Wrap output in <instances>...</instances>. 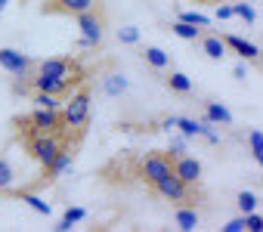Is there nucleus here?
<instances>
[{"mask_svg":"<svg viewBox=\"0 0 263 232\" xmlns=\"http://www.w3.org/2000/svg\"><path fill=\"white\" fill-rule=\"evenodd\" d=\"M223 37V44L238 56V59H245L248 65H254L257 71H263V53H260V47H254L251 41H245V37H238V34H220Z\"/></svg>","mask_w":263,"mask_h":232,"instance_id":"7","label":"nucleus"},{"mask_svg":"<svg viewBox=\"0 0 263 232\" xmlns=\"http://www.w3.org/2000/svg\"><path fill=\"white\" fill-rule=\"evenodd\" d=\"M140 56H143V62H146L152 71H167V68H171V56H167L161 47H143Z\"/></svg>","mask_w":263,"mask_h":232,"instance_id":"12","label":"nucleus"},{"mask_svg":"<svg viewBox=\"0 0 263 232\" xmlns=\"http://www.w3.org/2000/svg\"><path fill=\"white\" fill-rule=\"evenodd\" d=\"M204 114H208V121H214V124H232V114H229L223 105L208 102V105H204Z\"/></svg>","mask_w":263,"mask_h":232,"instance_id":"17","label":"nucleus"},{"mask_svg":"<svg viewBox=\"0 0 263 232\" xmlns=\"http://www.w3.org/2000/svg\"><path fill=\"white\" fill-rule=\"evenodd\" d=\"M174 177H180L186 186L201 183V161L192 155H174Z\"/></svg>","mask_w":263,"mask_h":232,"instance_id":"10","label":"nucleus"},{"mask_svg":"<svg viewBox=\"0 0 263 232\" xmlns=\"http://www.w3.org/2000/svg\"><path fill=\"white\" fill-rule=\"evenodd\" d=\"M198 47H201V53H204L208 59H223V56L229 53V47L223 44L220 34H201V37H198Z\"/></svg>","mask_w":263,"mask_h":232,"instance_id":"11","label":"nucleus"},{"mask_svg":"<svg viewBox=\"0 0 263 232\" xmlns=\"http://www.w3.org/2000/svg\"><path fill=\"white\" fill-rule=\"evenodd\" d=\"M171 173H174V152L158 149V152H149V155L140 158V180H143L149 189H152L158 180L171 177Z\"/></svg>","mask_w":263,"mask_h":232,"instance_id":"4","label":"nucleus"},{"mask_svg":"<svg viewBox=\"0 0 263 232\" xmlns=\"http://www.w3.org/2000/svg\"><path fill=\"white\" fill-rule=\"evenodd\" d=\"M0 68L10 71L13 78H28L31 68H34V59L19 53V50H10V47H0Z\"/></svg>","mask_w":263,"mask_h":232,"instance_id":"8","label":"nucleus"},{"mask_svg":"<svg viewBox=\"0 0 263 232\" xmlns=\"http://www.w3.org/2000/svg\"><path fill=\"white\" fill-rule=\"evenodd\" d=\"M74 149H78V146H65V149H62V152H59V155H56V158L47 164V167H44V173H41V180L31 186V192L53 186V183H56V180H59V177H62V173L71 167V161H74Z\"/></svg>","mask_w":263,"mask_h":232,"instance_id":"6","label":"nucleus"},{"mask_svg":"<svg viewBox=\"0 0 263 232\" xmlns=\"http://www.w3.org/2000/svg\"><path fill=\"white\" fill-rule=\"evenodd\" d=\"M10 4H13V0H0V13H4V10H7Z\"/></svg>","mask_w":263,"mask_h":232,"instance_id":"26","label":"nucleus"},{"mask_svg":"<svg viewBox=\"0 0 263 232\" xmlns=\"http://www.w3.org/2000/svg\"><path fill=\"white\" fill-rule=\"evenodd\" d=\"M164 87L177 96H192V81L183 74V71H167L164 74Z\"/></svg>","mask_w":263,"mask_h":232,"instance_id":"13","label":"nucleus"},{"mask_svg":"<svg viewBox=\"0 0 263 232\" xmlns=\"http://www.w3.org/2000/svg\"><path fill=\"white\" fill-rule=\"evenodd\" d=\"M87 214L81 210V207H71V210H65V217H62V223L56 226V229H71V223H78V220H84Z\"/></svg>","mask_w":263,"mask_h":232,"instance_id":"20","label":"nucleus"},{"mask_svg":"<svg viewBox=\"0 0 263 232\" xmlns=\"http://www.w3.org/2000/svg\"><path fill=\"white\" fill-rule=\"evenodd\" d=\"M90 108H93V84L90 78L84 84H78L59 105V114H62V127L81 143V137L87 133V124H90Z\"/></svg>","mask_w":263,"mask_h":232,"instance_id":"1","label":"nucleus"},{"mask_svg":"<svg viewBox=\"0 0 263 232\" xmlns=\"http://www.w3.org/2000/svg\"><path fill=\"white\" fill-rule=\"evenodd\" d=\"M235 201H238V210H241V214H251V210L257 207L254 192H238V198H235Z\"/></svg>","mask_w":263,"mask_h":232,"instance_id":"19","label":"nucleus"},{"mask_svg":"<svg viewBox=\"0 0 263 232\" xmlns=\"http://www.w3.org/2000/svg\"><path fill=\"white\" fill-rule=\"evenodd\" d=\"M195 4H217V0H195Z\"/></svg>","mask_w":263,"mask_h":232,"instance_id":"27","label":"nucleus"},{"mask_svg":"<svg viewBox=\"0 0 263 232\" xmlns=\"http://www.w3.org/2000/svg\"><path fill=\"white\" fill-rule=\"evenodd\" d=\"M16 167L10 164L7 155H0V195H10L13 192V183H16Z\"/></svg>","mask_w":263,"mask_h":232,"instance_id":"14","label":"nucleus"},{"mask_svg":"<svg viewBox=\"0 0 263 232\" xmlns=\"http://www.w3.org/2000/svg\"><path fill=\"white\" fill-rule=\"evenodd\" d=\"M180 19H183V22H189V25H198V28H208V25H211V19H208V16H201V13H192V10L180 13Z\"/></svg>","mask_w":263,"mask_h":232,"instance_id":"18","label":"nucleus"},{"mask_svg":"<svg viewBox=\"0 0 263 232\" xmlns=\"http://www.w3.org/2000/svg\"><path fill=\"white\" fill-rule=\"evenodd\" d=\"M99 4L102 0H47L44 16H78V13H87Z\"/></svg>","mask_w":263,"mask_h":232,"instance_id":"9","label":"nucleus"},{"mask_svg":"<svg viewBox=\"0 0 263 232\" xmlns=\"http://www.w3.org/2000/svg\"><path fill=\"white\" fill-rule=\"evenodd\" d=\"M152 192H158L161 198H167V201H174L177 207L180 204H192L195 207V198H192V186H186L180 177H164V180H158L155 186H152Z\"/></svg>","mask_w":263,"mask_h":232,"instance_id":"5","label":"nucleus"},{"mask_svg":"<svg viewBox=\"0 0 263 232\" xmlns=\"http://www.w3.org/2000/svg\"><path fill=\"white\" fill-rule=\"evenodd\" d=\"M232 16H241V19H245L248 25L254 22V10H251L248 4H235V7H232Z\"/></svg>","mask_w":263,"mask_h":232,"instance_id":"22","label":"nucleus"},{"mask_svg":"<svg viewBox=\"0 0 263 232\" xmlns=\"http://www.w3.org/2000/svg\"><path fill=\"white\" fill-rule=\"evenodd\" d=\"M13 130H16V140H25V137L41 133V130H62V114H59V108L34 105L31 114L13 118Z\"/></svg>","mask_w":263,"mask_h":232,"instance_id":"2","label":"nucleus"},{"mask_svg":"<svg viewBox=\"0 0 263 232\" xmlns=\"http://www.w3.org/2000/svg\"><path fill=\"white\" fill-rule=\"evenodd\" d=\"M171 28H174V34H177V37H183V41H198V37L204 34V28L189 25V22H183V19H180V22H174Z\"/></svg>","mask_w":263,"mask_h":232,"instance_id":"16","label":"nucleus"},{"mask_svg":"<svg viewBox=\"0 0 263 232\" xmlns=\"http://www.w3.org/2000/svg\"><path fill=\"white\" fill-rule=\"evenodd\" d=\"M232 16V7H217V19H229Z\"/></svg>","mask_w":263,"mask_h":232,"instance_id":"24","label":"nucleus"},{"mask_svg":"<svg viewBox=\"0 0 263 232\" xmlns=\"http://www.w3.org/2000/svg\"><path fill=\"white\" fill-rule=\"evenodd\" d=\"M78 28L84 31V44L87 47H99L102 37H105V28H108V13H105V4L87 10V13H78L74 16Z\"/></svg>","mask_w":263,"mask_h":232,"instance_id":"3","label":"nucleus"},{"mask_svg":"<svg viewBox=\"0 0 263 232\" xmlns=\"http://www.w3.org/2000/svg\"><path fill=\"white\" fill-rule=\"evenodd\" d=\"M177 226H180V229H186V232L198 226V214H195V207H192V204H180V207H177Z\"/></svg>","mask_w":263,"mask_h":232,"instance_id":"15","label":"nucleus"},{"mask_svg":"<svg viewBox=\"0 0 263 232\" xmlns=\"http://www.w3.org/2000/svg\"><path fill=\"white\" fill-rule=\"evenodd\" d=\"M254 158H257V164L263 167V149H260V152H254Z\"/></svg>","mask_w":263,"mask_h":232,"instance_id":"25","label":"nucleus"},{"mask_svg":"<svg viewBox=\"0 0 263 232\" xmlns=\"http://www.w3.org/2000/svg\"><path fill=\"white\" fill-rule=\"evenodd\" d=\"M245 229L260 232V229H263V217H260V214H254V210H251V214H245Z\"/></svg>","mask_w":263,"mask_h":232,"instance_id":"21","label":"nucleus"},{"mask_svg":"<svg viewBox=\"0 0 263 232\" xmlns=\"http://www.w3.org/2000/svg\"><path fill=\"white\" fill-rule=\"evenodd\" d=\"M118 37H121L124 44H134V41H137V31H134V28H124V31H118Z\"/></svg>","mask_w":263,"mask_h":232,"instance_id":"23","label":"nucleus"}]
</instances>
